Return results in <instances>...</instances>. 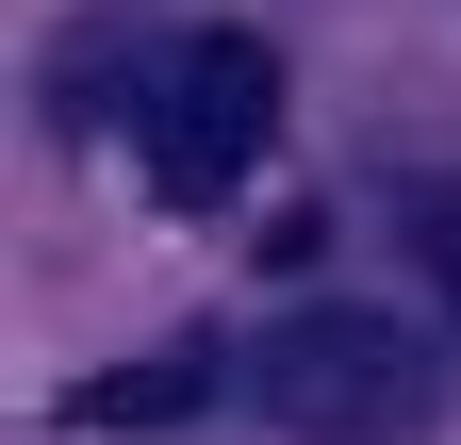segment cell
<instances>
[{"label": "cell", "instance_id": "obj_4", "mask_svg": "<svg viewBox=\"0 0 461 445\" xmlns=\"http://www.w3.org/2000/svg\"><path fill=\"white\" fill-rule=\"evenodd\" d=\"M412 264H429V297L461 313V182H412Z\"/></svg>", "mask_w": 461, "mask_h": 445}, {"label": "cell", "instance_id": "obj_1", "mask_svg": "<svg viewBox=\"0 0 461 445\" xmlns=\"http://www.w3.org/2000/svg\"><path fill=\"white\" fill-rule=\"evenodd\" d=\"M264 132H280V50H264V33H182V50L149 67L132 165H149L165 214H230L248 165H264Z\"/></svg>", "mask_w": 461, "mask_h": 445}, {"label": "cell", "instance_id": "obj_3", "mask_svg": "<svg viewBox=\"0 0 461 445\" xmlns=\"http://www.w3.org/2000/svg\"><path fill=\"white\" fill-rule=\"evenodd\" d=\"M198 396H214V347H149V363H115V379H83L67 413H83V429H182Z\"/></svg>", "mask_w": 461, "mask_h": 445}, {"label": "cell", "instance_id": "obj_2", "mask_svg": "<svg viewBox=\"0 0 461 445\" xmlns=\"http://www.w3.org/2000/svg\"><path fill=\"white\" fill-rule=\"evenodd\" d=\"M264 413L313 429V445H395V429L429 413V363H412L395 313H297L264 347Z\"/></svg>", "mask_w": 461, "mask_h": 445}]
</instances>
